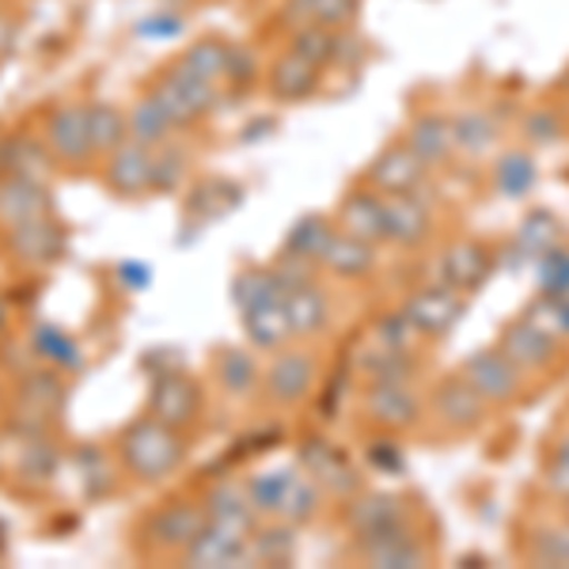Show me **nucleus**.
Segmentation results:
<instances>
[{
    "label": "nucleus",
    "mask_w": 569,
    "mask_h": 569,
    "mask_svg": "<svg viewBox=\"0 0 569 569\" xmlns=\"http://www.w3.org/2000/svg\"><path fill=\"white\" fill-rule=\"evenodd\" d=\"M118 452H122V463L130 467L133 479L160 482L168 475H176V467L187 456V445H182L179 429L163 426L160 418L149 415L126 429L122 440H118Z\"/></svg>",
    "instance_id": "f257e3e1"
},
{
    "label": "nucleus",
    "mask_w": 569,
    "mask_h": 569,
    "mask_svg": "<svg viewBox=\"0 0 569 569\" xmlns=\"http://www.w3.org/2000/svg\"><path fill=\"white\" fill-rule=\"evenodd\" d=\"M8 251L23 266H53L66 259L69 236L50 213H42V217L20 220V224L8 228Z\"/></svg>",
    "instance_id": "f03ea898"
},
{
    "label": "nucleus",
    "mask_w": 569,
    "mask_h": 569,
    "mask_svg": "<svg viewBox=\"0 0 569 569\" xmlns=\"http://www.w3.org/2000/svg\"><path fill=\"white\" fill-rule=\"evenodd\" d=\"M407 319L415 323V330L421 338H445L448 330L463 319L467 311V297L448 284H433V289H421L415 297L402 305Z\"/></svg>",
    "instance_id": "7ed1b4c3"
},
{
    "label": "nucleus",
    "mask_w": 569,
    "mask_h": 569,
    "mask_svg": "<svg viewBox=\"0 0 569 569\" xmlns=\"http://www.w3.org/2000/svg\"><path fill=\"white\" fill-rule=\"evenodd\" d=\"M182 555H187V566H194V569L251 566V531H236V528H224L209 520Z\"/></svg>",
    "instance_id": "20e7f679"
},
{
    "label": "nucleus",
    "mask_w": 569,
    "mask_h": 569,
    "mask_svg": "<svg viewBox=\"0 0 569 569\" xmlns=\"http://www.w3.org/2000/svg\"><path fill=\"white\" fill-rule=\"evenodd\" d=\"M201 410V391L190 376H182L176 369L156 372L152 395H149V415L160 418L171 429H187Z\"/></svg>",
    "instance_id": "39448f33"
},
{
    "label": "nucleus",
    "mask_w": 569,
    "mask_h": 569,
    "mask_svg": "<svg viewBox=\"0 0 569 569\" xmlns=\"http://www.w3.org/2000/svg\"><path fill=\"white\" fill-rule=\"evenodd\" d=\"M429 163L410 144H391L369 163V182L376 194H415L426 182Z\"/></svg>",
    "instance_id": "423d86ee"
},
{
    "label": "nucleus",
    "mask_w": 569,
    "mask_h": 569,
    "mask_svg": "<svg viewBox=\"0 0 569 569\" xmlns=\"http://www.w3.org/2000/svg\"><path fill=\"white\" fill-rule=\"evenodd\" d=\"M490 270H493V251L486 243H475V240L452 243L437 262L440 284L463 292V297H467V292H475V289H482L486 278H490Z\"/></svg>",
    "instance_id": "0eeeda50"
},
{
    "label": "nucleus",
    "mask_w": 569,
    "mask_h": 569,
    "mask_svg": "<svg viewBox=\"0 0 569 569\" xmlns=\"http://www.w3.org/2000/svg\"><path fill=\"white\" fill-rule=\"evenodd\" d=\"M460 372L486 402H509L520 391V369L501 350H475Z\"/></svg>",
    "instance_id": "6e6552de"
},
{
    "label": "nucleus",
    "mask_w": 569,
    "mask_h": 569,
    "mask_svg": "<svg viewBox=\"0 0 569 569\" xmlns=\"http://www.w3.org/2000/svg\"><path fill=\"white\" fill-rule=\"evenodd\" d=\"M209 525L206 505H190V501H168L160 512L149 520L144 536L149 543H156L160 550H187L198 539V531Z\"/></svg>",
    "instance_id": "1a4fd4ad"
},
{
    "label": "nucleus",
    "mask_w": 569,
    "mask_h": 569,
    "mask_svg": "<svg viewBox=\"0 0 569 569\" xmlns=\"http://www.w3.org/2000/svg\"><path fill=\"white\" fill-rule=\"evenodd\" d=\"M300 467H305L319 486H327V493L350 498L357 490V467L350 463V456L338 445H330V440H305V448H300Z\"/></svg>",
    "instance_id": "9d476101"
},
{
    "label": "nucleus",
    "mask_w": 569,
    "mask_h": 569,
    "mask_svg": "<svg viewBox=\"0 0 569 569\" xmlns=\"http://www.w3.org/2000/svg\"><path fill=\"white\" fill-rule=\"evenodd\" d=\"M346 520H350L357 543H369V539H380L388 531L410 528L407 505L399 498H388V493H365V498H357Z\"/></svg>",
    "instance_id": "9b49d317"
},
{
    "label": "nucleus",
    "mask_w": 569,
    "mask_h": 569,
    "mask_svg": "<svg viewBox=\"0 0 569 569\" xmlns=\"http://www.w3.org/2000/svg\"><path fill=\"white\" fill-rule=\"evenodd\" d=\"M152 168L156 152L141 141H126L122 149L110 152L107 163V187L122 198H137L144 190H152Z\"/></svg>",
    "instance_id": "f8f14e48"
},
{
    "label": "nucleus",
    "mask_w": 569,
    "mask_h": 569,
    "mask_svg": "<svg viewBox=\"0 0 569 569\" xmlns=\"http://www.w3.org/2000/svg\"><path fill=\"white\" fill-rule=\"evenodd\" d=\"M365 415L380 429H410L421 415V399L410 391V383H369Z\"/></svg>",
    "instance_id": "ddd939ff"
},
{
    "label": "nucleus",
    "mask_w": 569,
    "mask_h": 569,
    "mask_svg": "<svg viewBox=\"0 0 569 569\" xmlns=\"http://www.w3.org/2000/svg\"><path fill=\"white\" fill-rule=\"evenodd\" d=\"M486 407H490V402L463 380V372L452 376V380H440V388L433 391V415L440 418V426L460 429V433L479 426Z\"/></svg>",
    "instance_id": "4468645a"
},
{
    "label": "nucleus",
    "mask_w": 569,
    "mask_h": 569,
    "mask_svg": "<svg viewBox=\"0 0 569 569\" xmlns=\"http://www.w3.org/2000/svg\"><path fill=\"white\" fill-rule=\"evenodd\" d=\"M383 220H388V243L418 247L433 232V213L415 194H383Z\"/></svg>",
    "instance_id": "2eb2a0df"
},
{
    "label": "nucleus",
    "mask_w": 569,
    "mask_h": 569,
    "mask_svg": "<svg viewBox=\"0 0 569 569\" xmlns=\"http://www.w3.org/2000/svg\"><path fill=\"white\" fill-rule=\"evenodd\" d=\"M50 190L31 176H0V224L12 228L20 220L50 213Z\"/></svg>",
    "instance_id": "dca6fc26"
},
{
    "label": "nucleus",
    "mask_w": 569,
    "mask_h": 569,
    "mask_svg": "<svg viewBox=\"0 0 569 569\" xmlns=\"http://www.w3.org/2000/svg\"><path fill=\"white\" fill-rule=\"evenodd\" d=\"M319 69L316 61H308L305 53L289 50L281 53L278 61H273L270 69V96L281 99V103H305V99H311L319 91Z\"/></svg>",
    "instance_id": "f3484780"
},
{
    "label": "nucleus",
    "mask_w": 569,
    "mask_h": 569,
    "mask_svg": "<svg viewBox=\"0 0 569 569\" xmlns=\"http://www.w3.org/2000/svg\"><path fill=\"white\" fill-rule=\"evenodd\" d=\"M555 350H558V342L547 335V330H539L531 319H517L509 330L501 335V353L509 357L512 365H517L520 372H528V369H543V365L555 361Z\"/></svg>",
    "instance_id": "a211bd4d"
},
{
    "label": "nucleus",
    "mask_w": 569,
    "mask_h": 569,
    "mask_svg": "<svg viewBox=\"0 0 569 569\" xmlns=\"http://www.w3.org/2000/svg\"><path fill=\"white\" fill-rule=\"evenodd\" d=\"M46 144L58 160L80 163L91 156V133H88V107H61L50 118V130H46Z\"/></svg>",
    "instance_id": "6ab92c4d"
},
{
    "label": "nucleus",
    "mask_w": 569,
    "mask_h": 569,
    "mask_svg": "<svg viewBox=\"0 0 569 569\" xmlns=\"http://www.w3.org/2000/svg\"><path fill=\"white\" fill-rule=\"evenodd\" d=\"M316 388V361L308 353H278L266 372V391L278 402H300L305 395Z\"/></svg>",
    "instance_id": "aec40b11"
},
{
    "label": "nucleus",
    "mask_w": 569,
    "mask_h": 569,
    "mask_svg": "<svg viewBox=\"0 0 569 569\" xmlns=\"http://www.w3.org/2000/svg\"><path fill=\"white\" fill-rule=\"evenodd\" d=\"M319 266L342 281H361L376 270V247L357 240V236H350V232H335L327 243V251H323V259H319Z\"/></svg>",
    "instance_id": "412c9836"
},
{
    "label": "nucleus",
    "mask_w": 569,
    "mask_h": 569,
    "mask_svg": "<svg viewBox=\"0 0 569 569\" xmlns=\"http://www.w3.org/2000/svg\"><path fill=\"white\" fill-rule=\"evenodd\" d=\"M342 232L357 236V240L380 247L388 243V220H383V194L376 190H361L342 201Z\"/></svg>",
    "instance_id": "4be33fe9"
},
{
    "label": "nucleus",
    "mask_w": 569,
    "mask_h": 569,
    "mask_svg": "<svg viewBox=\"0 0 569 569\" xmlns=\"http://www.w3.org/2000/svg\"><path fill=\"white\" fill-rule=\"evenodd\" d=\"M206 517L213 525L236 528V531H254V520H259V509L251 505V493L236 482H220L206 493Z\"/></svg>",
    "instance_id": "5701e85b"
},
{
    "label": "nucleus",
    "mask_w": 569,
    "mask_h": 569,
    "mask_svg": "<svg viewBox=\"0 0 569 569\" xmlns=\"http://www.w3.org/2000/svg\"><path fill=\"white\" fill-rule=\"evenodd\" d=\"M361 555L365 562L376 566V569H418L426 566V550L415 536H410V528H399V531H388V536L380 539H369V543H361Z\"/></svg>",
    "instance_id": "b1692460"
},
{
    "label": "nucleus",
    "mask_w": 569,
    "mask_h": 569,
    "mask_svg": "<svg viewBox=\"0 0 569 569\" xmlns=\"http://www.w3.org/2000/svg\"><path fill=\"white\" fill-rule=\"evenodd\" d=\"M284 316H289V330L297 338H316L330 323V305L316 284H305V289L284 292Z\"/></svg>",
    "instance_id": "393cba45"
},
{
    "label": "nucleus",
    "mask_w": 569,
    "mask_h": 569,
    "mask_svg": "<svg viewBox=\"0 0 569 569\" xmlns=\"http://www.w3.org/2000/svg\"><path fill=\"white\" fill-rule=\"evenodd\" d=\"M284 20L297 27L346 31V27L357 20V0H289V4H284Z\"/></svg>",
    "instance_id": "a878e982"
},
{
    "label": "nucleus",
    "mask_w": 569,
    "mask_h": 569,
    "mask_svg": "<svg viewBox=\"0 0 569 569\" xmlns=\"http://www.w3.org/2000/svg\"><path fill=\"white\" fill-rule=\"evenodd\" d=\"M243 330L251 338V346L259 350H278L284 338L292 335L289 330V316H284V297H270L262 305H254L251 311H243Z\"/></svg>",
    "instance_id": "bb28decb"
},
{
    "label": "nucleus",
    "mask_w": 569,
    "mask_h": 569,
    "mask_svg": "<svg viewBox=\"0 0 569 569\" xmlns=\"http://www.w3.org/2000/svg\"><path fill=\"white\" fill-rule=\"evenodd\" d=\"M407 144L415 149L426 163H440L456 152V133H452V118L445 114H421L415 126H410Z\"/></svg>",
    "instance_id": "cd10ccee"
},
{
    "label": "nucleus",
    "mask_w": 569,
    "mask_h": 569,
    "mask_svg": "<svg viewBox=\"0 0 569 569\" xmlns=\"http://www.w3.org/2000/svg\"><path fill=\"white\" fill-rule=\"evenodd\" d=\"M61 402H66V383L53 369H31L20 376V407L58 418Z\"/></svg>",
    "instance_id": "c85d7f7f"
},
{
    "label": "nucleus",
    "mask_w": 569,
    "mask_h": 569,
    "mask_svg": "<svg viewBox=\"0 0 569 569\" xmlns=\"http://www.w3.org/2000/svg\"><path fill=\"white\" fill-rule=\"evenodd\" d=\"M330 236H335L330 220L319 217V213H308V217H300L297 224L289 228V236H284V254H292V259H308V262L319 266V259H323V251L330 243Z\"/></svg>",
    "instance_id": "c756f323"
},
{
    "label": "nucleus",
    "mask_w": 569,
    "mask_h": 569,
    "mask_svg": "<svg viewBox=\"0 0 569 569\" xmlns=\"http://www.w3.org/2000/svg\"><path fill=\"white\" fill-rule=\"evenodd\" d=\"M243 201V190L236 187V182L228 179H206L201 187H194V194H190V217L198 220H220L228 217L232 209H240Z\"/></svg>",
    "instance_id": "7c9ffc66"
},
{
    "label": "nucleus",
    "mask_w": 569,
    "mask_h": 569,
    "mask_svg": "<svg viewBox=\"0 0 569 569\" xmlns=\"http://www.w3.org/2000/svg\"><path fill=\"white\" fill-rule=\"evenodd\" d=\"M50 163V144H39L34 137H12L0 144V171L4 176H31L42 179Z\"/></svg>",
    "instance_id": "2f4dec72"
},
{
    "label": "nucleus",
    "mask_w": 569,
    "mask_h": 569,
    "mask_svg": "<svg viewBox=\"0 0 569 569\" xmlns=\"http://www.w3.org/2000/svg\"><path fill=\"white\" fill-rule=\"evenodd\" d=\"M562 247V220L547 209H536V213L525 217V224L517 228V251L528 254V259H539V254Z\"/></svg>",
    "instance_id": "473e14b6"
},
{
    "label": "nucleus",
    "mask_w": 569,
    "mask_h": 569,
    "mask_svg": "<svg viewBox=\"0 0 569 569\" xmlns=\"http://www.w3.org/2000/svg\"><path fill=\"white\" fill-rule=\"evenodd\" d=\"M16 437H20V460H16L20 479L34 482V486L50 482L53 475H58V467H61L58 448H53L46 437H23V433H16Z\"/></svg>",
    "instance_id": "72a5a7b5"
},
{
    "label": "nucleus",
    "mask_w": 569,
    "mask_h": 569,
    "mask_svg": "<svg viewBox=\"0 0 569 569\" xmlns=\"http://www.w3.org/2000/svg\"><path fill=\"white\" fill-rule=\"evenodd\" d=\"M88 133H91V152H114L130 141V122L118 107L96 103L88 107Z\"/></svg>",
    "instance_id": "f704fd0d"
},
{
    "label": "nucleus",
    "mask_w": 569,
    "mask_h": 569,
    "mask_svg": "<svg viewBox=\"0 0 569 569\" xmlns=\"http://www.w3.org/2000/svg\"><path fill=\"white\" fill-rule=\"evenodd\" d=\"M452 133H456V149L467 156H479L498 141V118L490 110H463L452 118Z\"/></svg>",
    "instance_id": "c9c22d12"
},
{
    "label": "nucleus",
    "mask_w": 569,
    "mask_h": 569,
    "mask_svg": "<svg viewBox=\"0 0 569 569\" xmlns=\"http://www.w3.org/2000/svg\"><path fill=\"white\" fill-rule=\"evenodd\" d=\"M319 512V482L311 479L305 467L292 471V482L284 490V505H281V520L284 525H308Z\"/></svg>",
    "instance_id": "e433bc0d"
},
{
    "label": "nucleus",
    "mask_w": 569,
    "mask_h": 569,
    "mask_svg": "<svg viewBox=\"0 0 569 569\" xmlns=\"http://www.w3.org/2000/svg\"><path fill=\"white\" fill-rule=\"evenodd\" d=\"M126 122H130V141H141V144H149V149H156V144H163L171 137V118L163 114V107L156 103V99H141L130 114H126Z\"/></svg>",
    "instance_id": "4c0bfd02"
},
{
    "label": "nucleus",
    "mask_w": 569,
    "mask_h": 569,
    "mask_svg": "<svg viewBox=\"0 0 569 569\" xmlns=\"http://www.w3.org/2000/svg\"><path fill=\"white\" fill-rule=\"evenodd\" d=\"M179 66L190 69V72H198V77H206V80H213V84H220V80L228 77V69H232V46H224V42H217V39L194 42L187 53H182Z\"/></svg>",
    "instance_id": "58836bf2"
},
{
    "label": "nucleus",
    "mask_w": 569,
    "mask_h": 569,
    "mask_svg": "<svg viewBox=\"0 0 569 569\" xmlns=\"http://www.w3.org/2000/svg\"><path fill=\"white\" fill-rule=\"evenodd\" d=\"M539 171H536V160L528 152H505L493 168V182L505 198H525L531 187H536Z\"/></svg>",
    "instance_id": "ea45409f"
},
{
    "label": "nucleus",
    "mask_w": 569,
    "mask_h": 569,
    "mask_svg": "<svg viewBox=\"0 0 569 569\" xmlns=\"http://www.w3.org/2000/svg\"><path fill=\"white\" fill-rule=\"evenodd\" d=\"M292 471H297V467H278V471H262L247 482V493H251V505L259 509V517H281L284 490H289V482H292Z\"/></svg>",
    "instance_id": "a19ab883"
},
{
    "label": "nucleus",
    "mask_w": 569,
    "mask_h": 569,
    "mask_svg": "<svg viewBox=\"0 0 569 569\" xmlns=\"http://www.w3.org/2000/svg\"><path fill=\"white\" fill-rule=\"evenodd\" d=\"M217 380L228 395H251L259 383V361L247 350H224L217 361Z\"/></svg>",
    "instance_id": "79ce46f5"
},
{
    "label": "nucleus",
    "mask_w": 569,
    "mask_h": 569,
    "mask_svg": "<svg viewBox=\"0 0 569 569\" xmlns=\"http://www.w3.org/2000/svg\"><path fill=\"white\" fill-rule=\"evenodd\" d=\"M270 297H284L278 289V281H273V270H259V266H251V270L236 273L232 281V300L240 311H251L254 305H262V300Z\"/></svg>",
    "instance_id": "37998d69"
},
{
    "label": "nucleus",
    "mask_w": 569,
    "mask_h": 569,
    "mask_svg": "<svg viewBox=\"0 0 569 569\" xmlns=\"http://www.w3.org/2000/svg\"><path fill=\"white\" fill-rule=\"evenodd\" d=\"M31 346H34V353H39L42 361H53V365H61V369H80V350H77V342H72L66 330H58L50 323L34 327Z\"/></svg>",
    "instance_id": "c03bdc74"
},
{
    "label": "nucleus",
    "mask_w": 569,
    "mask_h": 569,
    "mask_svg": "<svg viewBox=\"0 0 569 569\" xmlns=\"http://www.w3.org/2000/svg\"><path fill=\"white\" fill-rule=\"evenodd\" d=\"M292 528H266L259 536H251V562H266V566H284L292 555H297V536Z\"/></svg>",
    "instance_id": "a18cd8bd"
},
{
    "label": "nucleus",
    "mask_w": 569,
    "mask_h": 569,
    "mask_svg": "<svg viewBox=\"0 0 569 569\" xmlns=\"http://www.w3.org/2000/svg\"><path fill=\"white\" fill-rule=\"evenodd\" d=\"M528 319L539 330H547L555 342H562V338H569V292L566 297H547V292H539V300L528 308Z\"/></svg>",
    "instance_id": "49530a36"
},
{
    "label": "nucleus",
    "mask_w": 569,
    "mask_h": 569,
    "mask_svg": "<svg viewBox=\"0 0 569 569\" xmlns=\"http://www.w3.org/2000/svg\"><path fill=\"white\" fill-rule=\"evenodd\" d=\"M292 50L305 53L308 61H316L323 69L338 58V31H330V27H297Z\"/></svg>",
    "instance_id": "de8ad7c7"
},
{
    "label": "nucleus",
    "mask_w": 569,
    "mask_h": 569,
    "mask_svg": "<svg viewBox=\"0 0 569 569\" xmlns=\"http://www.w3.org/2000/svg\"><path fill=\"white\" fill-rule=\"evenodd\" d=\"M372 338H376V346H383V350H391V353H410L421 335L407 319V311H395V316H383L380 323H376Z\"/></svg>",
    "instance_id": "09e8293b"
},
{
    "label": "nucleus",
    "mask_w": 569,
    "mask_h": 569,
    "mask_svg": "<svg viewBox=\"0 0 569 569\" xmlns=\"http://www.w3.org/2000/svg\"><path fill=\"white\" fill-rule=\"evenodd\" d=\"M168 80L182 91V99H187V103L194 107L201 118H206L209 110L217 107V84H213V80L198 77V72H190V69H182V66L171 69V72H168Z\"/></svg>",
    "instance_id": "8fccbe9b"
},
{
    "label": "nucleus",
    "mask_w": 569,
    "mask_h": 569,
    "mask_svg": "<svg viewBox=\"0 0 569 569\" xmlns=\"http://www.w3.org/2000/svg\"><path fill=\"white\" fill-rule=\"evenodd\" d=\"M536 278H539V289L547 297H566L569 292V251L566 247H555V251L539 254L536 259Z\"/></svg>",
    "instance_id": "3c124183"
},
{
    "label": "nucleus",
    "mask_w": 569,
    "mask_h": 569,
    "mask_svg": "<svg viewBox=\"0 0 569 569\" xmlns=\"http://www.w3.org/2000/svg\"><path fill=\"white\" fill-rule=\"evenodd\" d=\"M77 463H80V475H84V498H103V493L110 490V463L107 456L99 452V448L84 445L77 452Z\"/></svg>",
    "instance_id": "603ef678"
},
{
    "label": "nucleus",
    "mask_w": 569,
    "mask_h": 569,
    "mask_svg": "<svg viewBox=\"0 0 569 569\" xmlns=\"http://www.w3.org/2000/svg\"><path fill=\"white\" fill-rule=\"evenodd\" d=\"M152 99H156V103L163 107V114L171 118V126H176V130H187V126H194L198 118H201L198 110L190 107L187 99H182V91H179L176 84H171L168 77H163L160 84L152 88Z\"/></svg>",
    "instance_id": "864d4df0"
},
{
    "label": "nucleus",
    "mask_w": 569,
    "mask_h": 569,
    "mask_svg": "<svg viewBox=\"0 0 569 569\" xmlns=\"http://www.w3.org/2000/svg\"><path fill=\"white\" fill-rule=\"evenodd\" d=\"M182 171H187V156H182V152H171V149L156 152L152 190H160V194H171V190H179Z\"/></svg>",
    "instance_id": "5fc2aeb1"
},
{
    "label": "nucleus",
    "mask_w": 569,
    "mask_h": 569,
    "mask_svg": "<svg viewBox=\"0 0 569 569\" xmlns=\"http://www.w3.org/2000/svg\"><path fill=\"white\" fill-rule=\"evenodd\" d=\"M311 273H316V262L292 259V254H284V259L273 266V281H278L281 292H292V289H305V284H316V281H311Z\"/></svg>",
    "instance_id": "6e6d98bb"
},
{
    "label": "nucleus",
    "mask_w": 569,
    "mask_h": 569,
    "mask_svg": "<svg viewBox=\"0 0 569 569\" xmlns=\"http://www.w3.org/2000/svg\"><path fill=\"white\" fill-rule=\"evenodd\" d=\"M536 558L547 566H569V525L558 531H543L536 547Z\"/></svg>",
    "instance_id": "4d7b16f0"
},
{
    "label": "nucleus",
    "mask_w": 569,
    "mask_h": 569,
    "mask_svg": "<svg viewBox=\"0 0 569 569\" xmlns=\"http://www.w3.org/2000/svg\"><path fill=\"white\" fill-rule=\"evenodd\" d=\"M558 133H562V122H558L555 110H531L528 122H525V137L536 144H550L558 141Z\"/></svg>",
    "instance_id": "13d9d810"
},
{
    "label": "nucleus",
    "mask_w": 569,
    "mask_h": 569,
    "mask_svg": "<svg viewBox=\"0 0 569 569\" xmlns=\"http://www.w3.org/2000/svg\"><path fill=\"white\" fill-rule=\"evenodd\" d=\"M182 31L179 16H152V20L137 23V34H144V39H176Z\"/></svg>",
    "instance_id": "bf43d9fd"
},
{
    "label": "nucleus",
    "mask_w": 569,
    "mask_h": 569,
    "mask_svg": "<svg viewBox=\"0 0 569 569\" xmlns=\"http://www.w3.org/2000/svg\"><path fill=\"white\" fill-rule=\"evenodd\" d=\"M369 460L376 467H383V471H391V475H399L402 467H407V460H402V452L391 445V440H380V445H372L369 448Z\"/></svg>",
    "instance_id": "052dcab7"
},
{
    "label": "nucleus",
    "mask_w": 569,
    "mask_h": 569,
    "mask_svg": "<svg viewBox=\"0 0 569 569\" xmlns=\"http://www.w3.org/2000/svg\"><path fill=\"white\" fill-rule=\"evenodd\" d=\"M547 486L555 493H562V498H569V460L566 456H550V463H547Z\"/></svg>",
    "instance_id": "680f3d73"
},
{
    "label": "nucleus",
    "mask_w": 569,
    "mask_h": 569,
    "mask_svg": "<svg viewBox=\"0 0 569 569\" xmlns=\"http://www.w3.org/2000/svg\"><path fill=\"white\" fill-rule=\"evenodd\" d=\"M118 281H122L126 289H144V284L152 281V273H149V266H144V262L126 259L122 266H118Z\"/></svg>",
    "instance_id": "e2e57ef3"
},
{
    "label": "nucleus",
    "mask_w": 569,
    "mask_h": 569,
    "mask_svg": "<svg viewBox=\"0 0 569 569\" xmlns=\"http://www.w3.org/2000/svg\"><path fill=\"white\" fill-rule=\"evenodd\" d=\"M555 452H558V456H566V460H569V433H566L562 440H558V448H555Z\"/></svg>",
    "instance_id": "0e129e2a"
},
{
    "label": "nucleus",
    "mask_w": 569,
    "mask_h": 569,
    "mask_svg": "<svg viewBox=\"0 0 569 569\" xmlns=\"http://www.w3.org/2000/svg\"><path fill=\"white\" fill-rule=\"evenodd\" d=\"M0 319H4V316H0Z\"/></svg>",
    "instance_id": "69168bd1"
},
{
    "label": "nucleus",
    "mask_w": 569,
    "mask_h": 569,
    "mask_svg": "<svg viewBox=\"0 0 569 569\" xmlns=\"http://www.w3.org/2000/svg\"><path fill=\"white\" fill-rule=\"evenodd\" d=\"M566 501H569V498H566Z\"/></svg>",
    "instance_id": "338daca9"
}]
</instances>
